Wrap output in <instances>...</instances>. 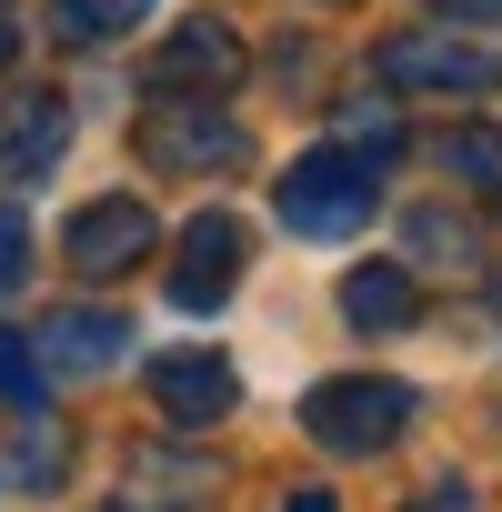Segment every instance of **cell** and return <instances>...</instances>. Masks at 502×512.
<instances>
[{"label":"cell","mask_w":502,"mask_h":512,"mask_svg":"<svg viewBox=\"0 0 502 512\" xmlns=\"http://www.w3.org/2000/svg\"><path fill=\"white\" fill-rule=\"evenodd\" d=\"M272 211L302 231V241H352L372 211H382V161H362V151H302L282 181H272Z\"/></svg>","instance_id":"6da1fadb"},{"label":"cell","mask_w":502,"mask_h":512,"mask_svg":"<svg viewBox=\"0 0 502 512\" xmlns=\"http://www.w3.org/2000/svg\"><path fill=\"white\" fill-rule=\"evenodd\" d=\"M412 412H422V392L392 382V372H342V382H312V392H302V432H312L322 452H342V462L392 452V442L412 432Z\"/></svg>","instance_id":"7a4b0ae2"},{"label":"cell","mask_w":502,"mask_h":512,"mask_svg":"<svg viewBox=\"0 0 502 512\" xmlns=\"http://www.w3.org/2000/svg\"><path fill=\"white\" fill-rule=\"evenodd\" d=\"M372 81H382V91H442V101H482V91H502V61L442 21V31H392V41L372 51Z\"/></svg>","instance_id":"3957f363"},{"label":"cell","mask_w":502,"mask_h":512,"mask_svg":"<svg viewBox=\"0 0 502 512\" xmlns=\"http://www.w3.org/2000/svg\"><path fill=\"white\" fill-rule=\"evenodd\" d=\"M141 161L151 171H251V131L221 111V101H171L161 91V111L141 121Z\"/></svg>","instance_id":"277c9868"},{"label":"cell","mask_w":502,"mask_h":512,"mask_svg":"<svg viewBox=\"0 0 502 512\" xmlns=\"http://www.w3.org/2000/svg\"><path fill=\"white\" fill-rule=\"evenodd\" d=\"M241 71H251V51L221 11H181V31L151 51V91H171V101H221V91H241Z\"/></svg>","instance_id":"5b68a950"},{"label":"cell","mask_w":502,"mask_h":512,"mask_svg":"<svg viewBox=\"0 0 502 512\" xmlns=\"http://www.w3.org/2000/svg\"><path fill=\"white\" fill-rule=\"evenodd\" d=\"M151 241H161V221H151L131 191L81 201L71 231H61V251H71V272H81V282H121V272H141V262H151Z\"/></svg>","instance_id":"8992f818"},{"label":"cell","mask_w":502,"mask_h":512,"mask_svg":"<svg viewBox=\"0 0 502 512\" xmlns=\"http://www.w3.org/2000/svg\"><path fill=\"white\" fill-rule=\"evenodd\" d=\"M31 352H41V372H51V382H101V372H121L131 322H121V312H101V302H61V312H41Z\"/></svg>","instance_id":"52a82bcc"},{"label":"cell","mask_w":502,"mask_h":512,"mask_svg":"<svg viewBox=\"0 0 502 512\" xmlns=\"http://www.w3.org/2000/svg\"><path fill=\"white\" fill-rule=\"evenodd\" d=\"M61 151H71V101H61V91H21V101H0V191L51 181Z\"/></svg>","instance_id":"ba28073f"},{"label":"cell","mask_w":502,"mask_h":512,"mask_svg":"<svg viewBox=\"0 0 502 512\" xmlns=\"http://www.w3.org/2000/svg\"><path fill=\"white\" fill-rule=\"evenodd\" d=\"M151 402H161L171 432H211V422L241 402V372H231L221 352H161V362H151Z\"/></svg>","instance_id":"9c48e42d"},{"label":"cell","mask_w":502,"mask_h":512,"mask_svg":"<svg viewBox=\"0 0 502 512\" xmlns=\"http://www.w3.org/2000/svg\"><path fill=\"white\" fill-rule=\"evenodd\" d=\"M241 282V221L231 211H201L181 231V262H171V312H221Z\"/></svg>","instance_id":"30bf717a"},{"label":"cell","mask_w":502,"mask_h":512,"mask_svg":"<svg viewBox=\"0 0 502 512\" xmlns=\"http://www.w3.org/2000/svg\"><path fill=\"white\" fill-rule=\"evenodd\" d=\"M71 482V422L51 402H11V442H0V492H61Z\"/></svg>","instance_id":"8fae6325"},{"label":"cell","mask_w":502,"mask_h":512,"mask_svg":"<svg viewBox=\"0 0 502 512\" xmlns=\"http://www.w3.org/2000/svg\"><path fill=\"white\" fill-rule=\"evenodd\" d=\"M342 322L352 332H412L422 322V282L402 262H362V272H342Z\"/></svg>","instance_id":"7c38bea8"},{"label":"cell","mask_w":502,"mask_h":512,"mask_svg":"<svg viewBox=\"0 0 502 512\" xmlns=\"http://www.w3.org/2000/svg\"><path fill=\"white\" fill-rule=\"evenodd\" d=\"M402 251H412V262H402L412 282H422V272H442V282H462L482 241H472V221H462V211H412V221H402Z\"/></svg>","instance_id":"4fadbf2b"},{"label":"cell","mask_w":502,"mask_h":512,"mask_svg":"<svg viewBox=\"0 0 502 512\" xmlns=\"http://www.w3.org/2000/svg\"><path fill=\"white\" fill-rule=\"evenodd\" d=\"M141 11H161V0H51V31L61 41H121V31H141Z\"/></svg>","instance_id":"5bb4252c"},{"label":"cell","mask_w":502,"mask_h":512,"mask_svg":"<svg viewBox=\"0 0 502 512\" xmlns=\"http://www.w3.org/2000/svg\"><path fill=\"white\" fill-rule=\"evenodd\" d=\"M432 161H442V171H462V181H502V131L462 121V131H442V141H432Z\"/></svg>","instance_id":"9a60e30c"},{"label":"cell","mask_w":502,"mask_h":512,"mask_svg":"<svg viewBox=\"0 0 502 512\" xmlns=\"http://www.w3.org/2000/svg\"><path fill=\"white\" fill-rule=\"evenodd\" d=\"M342 151L392 161V151H402V111H392V101H352V111H342Z\"/></svg>","instance_id":"2e32d148"},{"label":"cell","mask_w":502,"mask_h":512,"mask_svg":"<svg viewBox=\"0 0 502 512\" xmlns=\"http://www.w3.org/2000/svg\"><path fill=\"white\" fill-rule=\"evenodd\" d=\"M41 382H51V372H41V352L0 332V402H41Z\"/></svg>","instance_id":"e0dca14e"},{"label":"cell","mask_w":502,"mask_h":512,"mask_svg":"<svg viewBox=\"0 0 502 512\" xmlns=\"http://www.w3.org/2000/svg\"><path fill=\"white\" fill-rule=\"evenodd\" d=\"M21 282H31V221L0 201V292H21Z\"/></svg>","instance_id":"ac0fdd59"},{"label":"cell","mask_w":502,"mask_h":512,"mask_svg":"<svg viewBox=\"0 0 502 512\" xmlns=\"http://www.w3.org/2000/svg\"><path fill=\"white\" fill-rule=\"evenodd\" d=\"M442 21H462V31H502V0H432Z\"/></svg>","instance_id":"d6986e66"},{"label":"cell","mask_w":502,"mask_h":512,"mask_svg":"<svg viewBox=\"0 0 502 512\" xmlns=\"http://www.w3.org/2000/svg\"><path fill=\"white\" fill-rule=\"evenodd\" d=\"M402 512H472V482H452V472H442V482H432L422 502H402Z\"/></svg>","instance_id":"ffe728a7"},{"label":"cell","mask_w":502,"mask_h":512,"mask_svg":"<svg viewBox=\"0 0 502 512\" xmlns=\"http://www.w3.org/2000/svg\"><path fill=\"white\" fill-rule=\"evenodd\" d=\"M11 61H21V21H11V11H0V71H11Z\"/></svg>","instance_id":"44dd1931"},{"label":"cell","mask_w":502,"mask_h":512,"mask_svg":"<svg viewBox=\"0 0 502 512\" xmlns=\"http://www.w3.org/2000/svg\"><path fill=\"white\" fill-rule=\"evenodd\" d=\"M282 512H332V492H292V502H282Z\"/></svg>","instance_id":"7402d4cb"},{"label":"cell","mask_w":502,"mask_h":512,"mask_svg":"<svg viewBox=\"0 0 502 512\" xmlns=\"http://www.w3.org/2000/svg\"><path fill=\"white\" fill-rule=\"evenodd\" d=\"M492 332H502V272H492Z\"/></svg>","instance_id":"603a6c76"},{"label":"cell","mask_w":502,"mask_h":512,"mask_svg":"<svg viewBox=\"0 0 502 512\" xmlns=\"http://www.w3.org/2000/svg\"><path fill=\"white\" fill-rule=\"evenodd\" d=\"M111 512H151V502H111Z\"/></svg>","instance_id":"cb8c5ba5"},{"label":"cell","mask_w":502,"mask_h":512,"mask_svg":"<svg viewBox=\"0 0 502 512\" xmlns=\"http://www.w3.org/2000/svg\"><path fill=\"white\" fill-rule=\"evenodd\" d=\"M322 11H342V0H322Z\"/></svg>","instance_id":"d4e9b609"}]
</instances>
